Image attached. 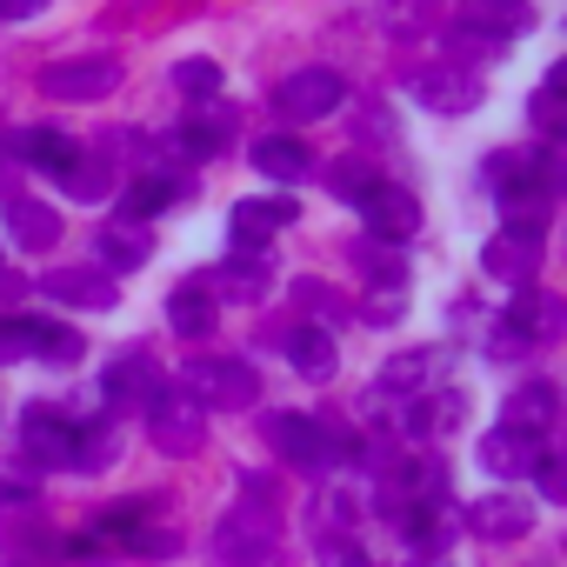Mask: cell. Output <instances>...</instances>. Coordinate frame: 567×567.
<instances>
[{"mask_svg":"<svg viewBox=\"0 0 567 567\" xmlns=\"http://www.w3.org/2000/svg\"><path fill=\"white\" fill-rule=\"evenodd\" d=\"M267 441H274L280 461H295V467H308V474H321V467L361 454V441H354L348 427H321V421H308V414H280V421H267Z\"/></svg>","mask_w":567,"mask_h":567,"instance_id":"1","label":"cell"},{"mask_svg":"<svg viewBox=\"0 0 567 567\" xmlns=\"http://www.w3.org/2000/svg\"><path fill=\"white\" fill-rule=\"evenodd\" d=\"M181 394H194L200 408H247L260 394V374L247 361H227V354H194L181 368Z\"/></svg>","mask_w":567,"mask_h":567,"instance_id":"2","label":"cell"},{"mask_svg":"<svg viewBox=\"0 0 567 567\" xmlns=\"http://www.w3.org/2000/svg\"><path fill=\"white\" fill-rule=\"evenodd\" d=\"M274 547H280V527H274L267 507H240L214 527V560L220 567H267Z\"/></svg>","mask_w":567,"mask_h":567,"instance_id":"3","label":"cell"},{"mask_svg":"<svg viewBox=\"0 0 567 567\" xmlns=\"http://www.w3.org/2000/svg\"><path fill=\"white\" fill-rule=\"evenodd\" d=\"M167 388V374L154 368V354H141V348H127V354H114L107 361V374H101V401L107 408H121V414H147L154 408V394Z\"/></svg>","mask_w":567,"mask_h":567,"instance_id":"4","label":"cell"},{"mask_svg":"<svg viewBox=\"0 0 567 567\" xmlns=\"http://www.w3.org/2000/svg\"><path fill=\"white\" fill-rule=\"evenodd\" d=\"M147 434H154V447H161V454H194V447H200V434H207L200 401H194V394H181V388H161V394H154V408H147Z\"/></svg>","mask_w":567,"mask_h":567,"instance_id":"5","label":"cell"},{"mask_svg":"<svg viewBox=\"0 0 567 567\" xmlns=\"http://www.w3.org/2000/svg\"><path fill=\"white\" fill-rule=\"evenodd\" d=\"M348 101V81L334 74V68H301V74H288L274 87V107L288 114V121H321V114H334Z\"/></svg>","mask_w":567,"mask_h":567,"instance_id":"6","label":"cell"},{"mask_svg":"<svg viewBox=\"0 0 567 567\" xmlns=\"http://www.w3.org/2000/svg\"><path fill=\"white\" fill-rule=\"evenodd\" d=\"M41 87H48L54 101H101V94H114V87H121V61H114V54L54 61V68H41Z\"/></svg>","mask_w":567,"mask_h":567,"instance_id":"7","label":"cell"},{"mask_svg":"<svg viewBox=\"0 0 567 567\" xmlns=\"http://www.w3.org/2000/svg\"><path fill=\"white\" fill-rule=\"evenodd\" d=\"M481 467L501 474V481H527L540 467V434H520V427L501 421L494 434H481Z\"/></svg>","mask_w":567,"mask_h":567,"instance_id":"8","label":"cell"},{"mask_svg":"<svg viewBox=\"0 0 567 567\" xmlns=\"http://www.w3.org/2000/svg\"><path fill=\"white\" fill-rule=\"evenodd\" d=\"M467 534H481V540H520L527 527H534V507L520 501V494H481V501H467Z\"/></svg>","mask_w":567,"mask_h":567,"instance_id":"9","label":"cell"},{"mask_svg":"<svg viewBox=\"0 0 567 567\" xmlns=\"http://www.w3.org/2000/svg\"><path fill=\"white\" fill-rule=\"evenodd\" d=\"M41 295L48 301H68V308H87V315H101V308L121 301L114 280L101 267H54V274H41Z\"/></svg>","mask_w":567,"mask_h":567,"instance_id":"10","label":"cell"},{"mask_svg":"<svg viewBox=\"0 0 567 567\" xmlns=\"http://www.w3.org/2000/svg\"><path fill=\"white\" fill-rule=\"evenodd\" d=\"M361 214H368V234H374V240H408V234L421 227V200H414L408 187H388V181L361 200Z\"/></svg>","mask_w":567,"mask_h":567,"instance_id":"11","label":"cell"},{"mask_svg":"<svg viewBox=\"0 0 567 567\" xmlns=\"http://www.w3.org/2000/svg\"><path fill=\"white\" fill-rule=\"evenodd\" d=\"M21 447L34 467H74V421H61L54 408H34L21 427Z\"/></svg>","mask_w":567,"mask_h":567,"instance_id":"12","label":"cell"},{"mask_svg":"<svg viewBox=\"0 0 567 567\" xmlns=\"http://www.w3.org/2000/svg\"><path fill=\"white\" fill-rule=\"evenodd\" d=\"M481 267L494 274V280H507V288H527V280L540 274V234H501V240H487V254H481Z\"/></svg>","mask_w":567,"mask_h":567,"instance_id":"13","label":"cell"},{"mask_svg":"<svg viewBox=\"0 0 567 567\" xmlns=\"http://www.w3.org/2000/svg\"><path fill=\"white\" fill-rule=\"evenodd\" d=\"M0 348H8V361L14 354H41V361H74L81 354V341L68 328H48V321H8L0 328Z\"/></svg>","mask_w":567,"mask_h":567,"instance_id":"14","label":"cell"},{"mask_svg":"<svg viewBox=\"0 0 567 567\" xmlns=\"http://www.w3.org/2000/svg\"><path fill=\"white\" fill-rule=\"evenodd\" d=\"M214 321H220V308H214V288H207V280H181V288L167 295V328H174V334L200 341V334H214Z\"/></svg>","mask_w":567,"mask_h":567,"instance_id":"15","label":"cell"},{"mask_svg":"<svg viewBox=\"0 0 567 567\" xmlns=\"http://www.w3.org/2000/svg\"><path fill=\"white\" fill-rule=\"evenodd\" d=\"M94 254H101V274L114 280V274H127V267H147L154 240H147V227H141V220H114V227H101Z\"/></svg>","mask_w":567,"mask_h":567,"instance_id":"16","label":"cell"},{"mask_svg":"<svg viewBox=\"0 0 567 567\" xmlns=\"http://www.w3.org/2000/svg\"><path fill=\"white\" fill-rule=\"evenodd\" d=\"M295 214H301L295 200H240V207H234V240H240L247 254H260Z\"/></svg>","mask_w":567,"mask_h":567,"instance_id":"17","label":"cell"},{"mask_svg":"<svg viewBox=\"0 0 567 567\" xmlns=\"http://www.w3.org/2000/svg\"><path fill=\"white\" fill-rule=\"evenodd\" d=\"M247 161H254L267 181H301V174L315 167V161H308V141H295V134H267V141H254Z\"/></svg>","mask_w":567,"mask_h":567,"instance_id":"18","label":"cell"},{"mask_svg":"<svg viewBox=\"0 0 567 567\" xmlns=\"http://www.w3.org/2000/svg\"><path fill=\"white\" fill-rule=\"evenodd\" d=\"M288 361H295V374H301V381H315V388H321V381H334V368H341V361H334V334H328V328H301V334L288 341Z\"/></svg>","mask_w":567,"mask_h":567,"instance_id":"19","label":"cell"},{"mask_svg":"<svg viewBox=\"0 0 567 567\" xmlns=\"http://www.w3.org/2000/svg\"><path fill=\"white\" fill-rule=\"evenodd\" d=\"M8 234L28 247H54L61 240V214L48 200H8Z\"/></svg>","mask_w":567,"mask_h":567,"instance_id":"20","label":"cell"},{"mask_svg":"<svg viewBox=\"0 0 567 567\" xmlns=\"http://www.w3.org/2000/svg\"><path fill=\"white\" fill-rule=\"evenodd\" d=\"M554 401H560V394H554L547 381H527V388L507 401V427H520V434H547V427H554Z\"/></svg>","mask_w":567,"mask_h":567,"instance_id":"21","label":"cell"},{"mask_svg":"<svg viewBox=\"0 0 567 567\" xmlns=\"http://www.w3.org/2000/svg\"><path fill=\"white\" fill-rule=\"evenodd\" d=\"M21 154H28L34 167H54V174H74V167H81V147H74L68 134H48V127L21 134Z\"/></svg>","mask_w":567,"mask_h":567,"instance_id":"22","label":"cell"},{"mask_svg":"<svg viewBox=\"0 0 567 567\" xmlns=\"http://www.w3.org/2000/svg\"><path fill=\"white\" fill-rule=\"evenodd\" d=\"M507 321H514V334H560V301L554 295H520Z\"/></svg>","mask_w":567,"mask_h":567,"instance_id":"23","label":"cell"},{"mask_svg":"<svg viewBox=\"0 0 567 567\" xmlns=\"http://www.w3.org/2000/svg\"><path fill=\"white\" fill-rule=\"evenodd\" d=\"M328 187H334L341 200H368L381 181H374V167H368V161H354V154H348V161H334V167H328Z\"/></svg>","mask_w":567,"mask_h":567,"instance_id":"24","label":"cell"},{"mask_svg":"<svg viewBox=\"0 0 567 567\" xmlns=\"http://www.w3.org/2000/svg\"><path fill=\"white\" fill-rule=\"evenodd\" d=\"M207 288H240V295L254 301V295H267V260H260V254H254V260H227Z\"/></svg>","mask_w":567,"mask_h":567,"instance_id":"25","label":"cell"},{"mask_svg":"<svg viewBox=\"0 0 567 567\" xmlns=\"http://www.w3.org/2000/svg\"><path fill=\"white\" fill-rule=\"evenodd\" d=\"M174 194H181V187H174V181H161V174H154V181H134V187H127V220L174 207Z\"/></svg>","mask_w":567,"mask_h":567,"instance_id":"26","label":"cell"},{"mask_svg":"<svg viewBox=\"0 0 567 567\" xmlns=\"http://www.w3.org/2000/svg\"><path fill=\"white\" fill-rule=\"evenodd\" d=\"M461 408H467L461 394H434V401H421V414H408V427H414V434H447Z\"/></svg>","mask_w":567,"mask_h":567,"instance_id":"27","label":"cell"},{"mask_svg":"<svg viewBox=\"0 0 567 567\" xmlns=\"http://www.w3.org/2000/svg\"><path fill=\"white\" fill-rule=\"evenodd\" d=\"M147 514H154V501H114V507L101 514V534H127V540H134V534L147 527Z\"/></svg>","mask_w":567,"mask_h":567,"instance_id":"28","label":"cell"},{"mask_svg":"<svg viewBox=\"0 0 567 567\" xmlns=\"http://www.w3.org/2000/svg\"><path fill=\"white\" fill-rule=\"evenodd\" d=\"M174 87L194 94V101H207V94L220 87V68H214V61H181V68H174Z\"/></svg>","mask_w":567,"mask_h":567,"instance_id":"29","label":"cell"},{"mask_svg":"<svg viewBox=\"0 0 567 567\" xmlns=\"http://www.w3.org/2000/svg\"><path fill=\"white\" fill-rule=\"evenodd\" d=\"M487 28H501V34L527 28V0H487V8H481V28H474V34H487Z\"/></svg>","mask_w":567,"mask_h":567,"instance_id":"30","label":"cell"},{"mask_svg":"<svg viewBox=\"0 0 567 567\" xmlns=\"http://www.w3.org/2000/svg\"><path fill=\"white\" fill-rule=\"evenodd\" d=\"M427 381V354H408V361H388L381 388H421Z\"/></svg>","mask_w":567,"mask_h":567,"instance_id":"31","label":"cell"},{"mask_svg":"<svg viewBox=\"0 0 567 567\" xmlns=\"http://www.w3.org/2000/svg\"><path fill=\"white\" fill-rule=\"evenodd\" d=\"M321 567H374L354 540H321Z\"/></svg>","mask_w":567,"mask_h":567,"instance_id":"32","label":"cell"},{"mask_svg":"<svg viewBox=\"0 0 567 567\" xmlns=\"http://www.w3.org/2000/svg\"><path fill=\"white\" fill-rule=\"evenodd\" d=\"M48 14V0H0V21H34Z\"/></svg>","mask_w":567,"mask_h":567,"instance_id":"33","label":"cell"},{"mask_svg":"<svg viewBox=\"0 0 567 567\" xmlns=\"http://www.w3.org/2000/svg\"><path fill=\"white\" fill-rule=\"evenodd\" d=\"M534 474H540V494H547V501H560V467H554L547 454H540V467H534Z\"/></svg>","mask_w":567,"mask_h":567,"instance_id":"34","label":"cell"}]
</instances>
